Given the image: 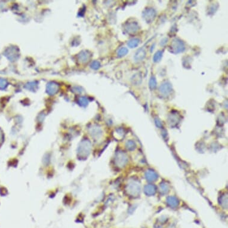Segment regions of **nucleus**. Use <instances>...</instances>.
I'll list each match as a JSON object with an SVG mask.
<instances>
[{
  "label": "nucleus",
  "instance_id": "1a4fd4ad",
  "mask_svg": "<svg viewBox=\"0 0 228 228\" xmlns=\"http://www.w3.org/2000/svg\"><path fill=\"white\" fill-rule=\"evenodd\" d=\"M149 88L151 90H154L156 87L157 81H156V79L155 76H152L151 77L149 81Z\"/></svg>",
  "mask_w": 228,
  "mask_h": 228
},
{
  "label": "nucleus",
  "instance_id": "f257e3e1",
  "mask_svg": "<svg viewBox=\"0 0 228 228\" xmlns=\"http://www.w3.org/2000/svg\"><path fill=\"white\" fill-rule=\"evenodd\" d=\"M172 52L175 53H179L185 50V47L183 42L178 38H175L173 40L172 44Z\"/></svg>",
  "mask_w": 228,
  "mask_h": 228
},
{
  "label": "nucleus",
  "instance_id": "9b49d317",
  "mask_svg": "<svg viewBox=\"0 0 228 228\" xmlns=\"http://www.w3.org/2000/svg\"><path fill=\"white\" fill-rule=\"evenodd\" d=\"M100 66H101V63L98 61L93 62L91 65V67L93 69H98L100 68Z\"/></svg>",
  "mask_w": 228,
  "mask_h": 228
},
{
  "label": "nucleus",
  "instance_id": "39448f33",
  "mask_svg": "<svg viewBox=\"0 0 228 228\" xmlns=\"http://www.w3.org/2000/svg\"><path fill=\"white\" fill-rule=\"evenodd\" d=\"M146 56V51L143 48H140L136 51L134 55V60L136 62H139L142 60Z\"/></svg>",
  "mask_w": 228,
  "mask_h": 228
},
{
  "label": "nucleus",
  "instance_id": "0eeeda50",
  "mask_svg": "<svg viewBox=\"0 0 228 228\" xmlns=\"http://www.w3.org/2000/svg\"><path fill=\"white\" fill-rule=\"evenodd\" d=\"M139 43H140V40H139V39H138V38H132V39H131L130 40H129V41H128L127 45H128V46L130 48L133 49V48H135V47H136L139 45Z\"/></svg>",
  "mask_w": 228,
  "mask_h": 228
},
{
  "label": "nucleus",
  "instance_id": "f03ea898",
  "mask_svg": "<svg viewBox=\"0 0 228 228\" xmlns=\"http://www.w3.org/2000/svg\"><path fill=\"white\" fill-rule=\"evenodd\" d=\"M156 16V11L152 8H146L143 12V18L148 24L152 22Z\"/></svg>",
  "mask_w": 228,
  "mask_h": 228
},
{
  "label": "nucleus",
  "instance_id": "7ed1b4c3",
  "mask_svg": "<svg viewBox=\"0 0 228 228\" xmlns=\"http://www.w3.org/2000/svg\"><path fill=\"white\" fill-rule=\"evenodd\" d=\"M173 90V87L170 82H165L159 87V92L163 95H169Z\"/></svg>",
  "mask_w": 228,
  "mask_h": 228
},
{
  "label": "nucleus",
  "instance_id": "f8f14e48",
  "mask_svg": "<svg viewBox=\"0 0 228 228\" xmlns=\"http://www.w3.org/2000/svg\"><path fill=\"white\" fill-rule=\"evenodd\" d=\"M167 42H168V38H163V39L161 41V42H160V45H161V46H165V45L167 43Z\"/></svg>",
  "mask_w": 228,
  "mask_h": 228
},
{
  "label": "nucleus",
  "instance_id": "20e7f679",
  "mask_svg": "<svg viewBox=\"0 0 228 228\" xmlns=\"http://www.w3.org/2000/svg\"><path fill=\"white\" fill-rule=\"evenodd\" d=\"M126 30L127 32L130 34H133L136 33V32L139 30V26L136 22H130L127 24L126 26Z\"/></svg>",
  "mask_w": 228,
  "mask_h": 228
},
{
  "label": "nucleus",
  "instance_id": "6e6552de",
  "mask_svg": "<svg viewBox=\"0 0 228 228\" xmlns=\"http://www.w3.org/2000/svg\"><path fill=\"white\" fill-rule=\"evenodd\" d=\"M162 56H163V52L161 50L158 51L157 52H156L155 53V54L153 57V61L155 63L159 62L161 60Z\"/></svg>",
  "mask_w": 228,
  "mask_h": 228
},
{
  "label": "nucleus",
  "instance_id": "9d476101",
  "mask_svg": "<svg viewBox=\"0 0 228 228\" xmlns=\"http://www.w3.org/2000/svg\"><path fill=\"white\" fill-rule=\"evenodd\" d=\"M128 53V50L126 47H122L118 51V57H124L126 55H127Z\"/></svg>",
  "mask_w": 228,
  "mask_h": 228
},
{
  "label": "nucleus",
  "instance_id": "423d86ee",
  "mask_svg": "<svg viewBox=\"0 0 228 228\" xmlns=\"http://www.w3.org/2000/svg\"><path fill=\"white\" fill-rule=\"evenodd\" d=\"M58 91V86L56 84L51 82L47 86V93L50 95H53Z\"/></svg>",
  "mask_w": 228,
  "mask_h": 228
}]
</instances>
